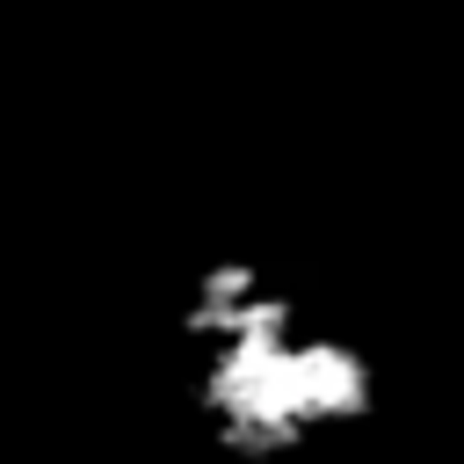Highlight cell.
Instances as JSON below:
<instances>
[{"label":"cell","instance_id":"cell-1","mask_svg":"<svg viewBox=\"0 0 464 464\" xmlns=\"http://www.w3.org/2000/svg\"><path fill=\"white\" fill-rule=\"evenodd\" d=\"M181 362L196 413L232 450H297L370 413L362 348L254 261H225L188 290Z\"/></svg>","mask_w":464,"mask_h":464}]
</instances>
